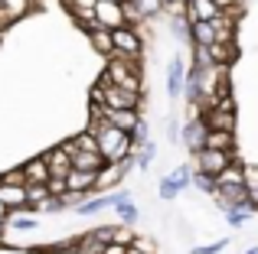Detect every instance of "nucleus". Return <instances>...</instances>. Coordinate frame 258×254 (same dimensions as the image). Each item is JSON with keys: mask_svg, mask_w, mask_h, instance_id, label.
<instances>
[{"mask_svg": "<svg viewBox=\"0 0 258 254\" xmlns=\"http://www.w3.org/2000/svg\"><path fill=\"white\" fill-rule=\"evenodd\" d=\"M88 134L95 137V144H98V153H101V160H105V163H124V160L134 153V147H131V140H127V134H121L118 127H111L108 121H101L98 127H92Z\"/></svg>", "mask_w": 258, "mask_h": 254, "instance_id": "obj_1", "label": "nucleus"}, {"mask_svg": "<svg viewBox=\"0 0 258 254\" xmlns=\"http://www.w3.org/2000/svg\"><path fill=\"white\" fill-rule=\"evenodd\" d=\"M101 75L108 78V85L141 95V59H121V56H108V65Z\"/></svg>", "mask_w": 258, "mask_h": 254, "instance_id": "obj_2", "label": "nucleus"}, {"mask_svg": "<svg viewBox=\"0 0 258 254\" xmlns=\"http://www.w3.org/2000/svg\"><path fill=\"white\" fill-rule=\"evenodd\" d=\"M206 121V131H226V134H235V101L229 95L216 98L213 108L203 114Z\"/></svg>", "mask_w": 258, "mask_h": 254, "instance_id": "obj_3", "label": "nucleus"}, {"mask_svg": "<svg viewBox=\"0 0 258 254\" xmlns=\"http://www.w3.org/2000/svg\"><path fill=\"white\" fill-rule=\"evenodd\" d=\"M98 88H101L108 111H134V114H141V95H131V91L118 88V85H108L105 75L98 78Z\"/></svg>", "mask_w": 258, "mask_h": 254, "instance_id": "obj_4", "label": "nucleus"}, {"mask_svg": "<svg viewBox=\"0 0 258 254\" xmlns=\"http://www.w3.org/2000/svg\"><path fill=\"white\" fill-rule=\"evenodd\" d=\"M111 46H114L111 56H121V59H141V52H144V39H141L138 26H118V30H111Z\"/></svg>", "mask_w": 258, "mask_h": 254, "instance_id": "obj_5", "label": "nucleus"}, {"mask_svg": "<svg viewBox=\"0 0 258 254\" xmlns=\"http://www.w3.org/2000/svg\"><path fill=\"white\" fill-rule=\"evenodd\" d=\"M189 186H193V170H189L186 163H180L170 176L160 179V189L157 192H160V199H164V202H173V199L180 196L183 189H189Z\"/></svg>", "mask_w": 258, "mask_h": 254, "instance_id": "obj_6", "label": "nucleus"}, {"mask_svg": "<svg viewBox=\"0 0 258 254\" xmlns=\"http://www.w3.org/2000/svg\"><path fill=\"white\" fill-rule=\"evenodd\" d=\"M232 163V153H222V150H200L196 153V173H206V176H219L226 166Z\"/></svg>", "mask_w": 258, "mask_h": 254, "instance_id": "obj_7", "label": "nucleus"}, {"mask_svg": "<svg viewBox=\"0 0 258 254\" xmlns=\"http://www.w3.org/2000/svg\"><path fill=\"white\" fill-rule=\"evenodd\" d=\"M95 20H98L101 30H118L124 26V13H121V4L118 0H108V4H95Z\"/></svg>", "mask_w": 258, "mask_h": 254, "instance_id": "obj_8", "label": "nucleus"}, {"mask_svg": "<svg viewBox=\"0 0 258 254\" xmlns=\"http://www.w3.org/2000/svg\"><path fill=\"white\" fill-rule=\"evenodd\" d=\"M183 144H186V150L193 153V157L206 147V121H203V114L189 117V124L183 127Z\"/></svg>", "mask_w": 258, "mask_h": 254, "instance_id": "obj_9", "label": "nucleus"}, {"mask_svg": "<svg viewBox=\"0 0 258 254\" xmlns=\"http://www.w3.org/2000/svg\"><path fill=\"white\" fill-rule=\"evenodd\" d=\"M127 176V170H124V163H105L98 173H95V192H108V189H114V186L121 183V179Z\"/></svg>", "mask_w": 258, "mask_h": 254, "instance_id": "obj_10", "label": "nucleus"}, {"mask_svg": "<svg viewBox=\"0 0 258 254\" xmlns=\"http://www.w3.org/2000/svg\"><path fill=\"white\" fill-rule=\"evenodd\" d=\"M66 189H69L72 196H82V199L98 196V192H95V173H79V170H69V173H66Z\"/></svg>", "mask_w": 258, "mask_h": 254, "instance_id": "obj_11", "label": "nucleus"}, {"mask_svg": "<svg viewBox=\"0 0 258 254\" xmlns=\"http://www.w3.org/2000/svg\"><path fill=\"white\" fill-rule=\"evenodd\" d=\"M183 88H186V65L176 56V59H170V65H167V95L176 101V98L183 95Z\"/></svg>", "mask_w": 258, "mask_h": 254, "instance_id": "obj_12", "label": "nucleus"}, {"mask_svg": "<svg viewBox=\"0 0 258 254\" xmlns=\"http://www.w3.org/2000/svg\"><path fill=\"white\" fill-rule=\"evenodd\" d=\"M0 205H4L7 212H30V209H26V189H23V186L0 183Z\"/></svg>", "mask_w": 258, "mask_h": 254, "instance_id": "obj_13", "label": "nucleus"}, {"mask_svg": "<svg viewBox=\"0 0 258 254\" xmlns=\"http://www.w3.org/2000/svg\"><path fill=\"white\" fill-rule=\"evenodd\" d=\"M43 160H46V166H49V176L66 179V173L72 170V157L62 150V147H52L49 153H43Z\"/></svg>", "mask_w": 258, "mask_h": 254, "instance_id": "obj_14", "label": "nucleus"}, {"mask_svg": "<svg viewBox=\"0 0 258 254\" xmlns=\"http://www.w3.org/2000/svg\"><path fill=\"white\" fill-rule=\"evenodd\" d=\"M114 202H118V192H101V196H92V199H85V202H79L76 215H95V212H101V209H114Z\"/></svg>", "mask_w": 258, "mask_h": 254, "instance_id": "obj_15", "label": "nucleus"}, {"mask_svg": "<svg viewBox=\"0 0 258 254\" xmlns=\"http://www.w3.org/2000/svg\"><path fill=\"white\" fill-rule=\"evenodd\" d=\"M23 179H26V186H46L49 183V166H46V160L36 157V160H30V163H23Z\"/></svg>", "mask_w": 258, "mask_h": 254, "instance_id": "obj_16", "label": "nucleus"}, {"mask_svg": "<svg viewBox=\"0 0 258 254\" xmlns=\"http://www.w3.org/2000/svg\"><path fill=\"white\" fill-rule=\"evenodd\" d=\"M189 43H193V46H203V49L216 46V43H219L216 26L213 23H189Z\"/></svg>", "mask_w": 258, "mask_h": 254, "instance_id": "obj_17", "label": "nucleus"}, {"mask_svg": "<svg viewBox=\"0 0 258 254\" xmlns=\"http://www.w3.org/2000/svg\"><path fill=\"white\" fill-rule=\"evenodd\" d=\"M101 166H105L101 153H88V150H76V153H72V170H79V173H98Z\"/></svg>", "mask_w": 258, "mask_h": 254, "instance_id": "obj_18", "label": "nucleus"}, {"mask_svg": "<svg viewBox=\"0 0 258 254\" xmlns=\"http://www.w3.org/2000/svg\"><path fill=\"white\" fill-rule=\"evenodd\" d=\"M203 150L232 153V150H235V134H226V131H206V147H203Z\"/></svg>", "mask_w": 258, "mask_h": 254, "instance_id": "obj_19", "label": "nucleus"}, {"mask_svg": "<svg viewBox=\"0 0 258 254\" xmlns=\"http://www.w3.org/2000/svg\"><path fill=\"white\" fill-rule=\"evenodd\" d=\"M219 186H245V166L242 163H229L226 170L216 176V189Z\"/></svg>", "mask_w": 258, "mask_h": 254, "instance_id": "obj_20", "label": "nucleus"}, {"mask_svg": "<svg viewBox=\"0 0 258 254\" xmlns=\"http://www.w3.org/2000/svg\"><path fill=\"white\" fill-rule=\"evenodd\" d=\"M141 114H134V111H108V124L118 127L121 134H131L134 127H138Z\"/></svg>", "mask_w": 258, "mask_h": 254, "instance_id": "obj_21", "label": "nucleus"}, {"mask_svg": "<svg viewBox=\"0 0 258 254\" xmlns=\"http://www.w3.org/2000/svg\"><path fill=\"white\" fill-rule=\"evenodd\" d=\"M114 212L121 215V222H124V225H134V222H138V205L131 202V196H127V192H118V202H114Z\"/></svg>", "mask_w": 258, "mask_h": 254, "instance_id": "obj_22", "label": "nucleus"}, {"mask_svg": "<svg viewBox=\"0 0 258 254\" xmlns=\"http://www.w3.org/2000/svg\"><path fill=\"white\" fill-rule=\"evenodd\" d=\"M252 205H248V202H239V205H229V209H226V222L229 225H232V228H242V225H245L248 222V218H252Z\"/></svg>", "mask_w": 258, "mask_h": 254, "instance_id": "obj_23", "label": "nucleus"}, {"mask_svg": "<svg viewBox=\"0 0 258 254\" xmlns=\"http://www.w3.org/2000/svg\"><path fill=\"white\" fill-rule=\"evenodd\" d=\"M88 43H92V49H95V52H101L105 59L114 52V46H111V33H108V30H101V26H98L95 33H88Z\"/></svg>", "mask_w": 258, "mask_h": 254, "instance_id": "obj_24", "label": "nucleus"}, {"mask_svg": "<svg viewBox=\"0 0 258 254\" xmlns=\"http://www.w3.org/2000/svg\"><path fill=\"white\" fill-rule=\"evenodd\" d=\"M127 4L134 7V13H138L141 20H151V17H157V13H164V0H127Z\"/></svg>", "mask_w": 258, "mask_h": 254, "instance_id": "obj_25", "label": "nucleus"}, {"mask_svg": "<svg viewBox=\"0 0 258 254\" xmlns=\"http://www.w3.org/2000/svg\"><path fill=\"white\" fill-rule=\"evenodd\" d=\"M26 189V209L30 212H39L46 205V199H49V189L46 186H23Z\"/></svg>", "mask_w": 258, "mask_h": 254, "instance_id": "obj_26", "label": "nucleus"}, {"mask_svg": "<svg viewBox=\"0 0 258 254\" xmlns=\"http://www.w3.org/2000/svg\"><path fill=\"white\" fill-rule=\"evenodd\" d=\"M154 157H157V147H154V140H147V144H141L138 150L131 153V160H134V166H141V170H147V166L154 163Z\"/></svg>", "mask_w": 258, "mask_h": 254, "instance_id": "obj_27", "label": "nucleus"}, {"mask_svg": "<svg viewBox=\"0 0 258 254\" xmlns=\"http://www.w3.org/2000/svg\"><path fill=\"white\" fill-rule=\"evenodd\" d=\"M7 225H10V228H17V231H33L39 222L33 215H26V212H7Z\"/></svg>", "mask_w": 258, "mask_h": 254, "instance_id": "obj_28", "label": "nucleus"}, {"mask_svg": "<svg viewBox=\"0 0 258 254\" xmlns=\"http://www.w3.org/2000/svg\"><path fill=\"white\" fill-rule=\"evenodd\" d=\"M62 7H66V10H69L76 20L92 17V13H95V0H62Z\"/></svg>", "mask_w": 258, "mask_h": 254, "instance_id": "obj_29", "label": "nucleus"}, {"mask_svg": "<svg viewBox=\"0 0 258 254\" xmlns=\"http://www.w3.org/2000/svg\"><path fill=\"white\" fill-rule=\"evenodd\" d=\"M76 150H88V153H98V144H95V137L88 131H82L76 137Z\"/></svg>", "mask_w": 258, "mask_h": 254, "instance_id": "obj_30", "label": "nucleus"}, {"mask_svg": "<svg viewBox=\"0 0 258 254\" xmlns=\"http://www.w3.org/2000/svg\"><path fill=\"white\" fill-rule=\"evenodd\" d=\"M0 183H7V186H26V179H23V166H17V170H7L4 176H0Z\"/></svg>", "mask_w": 258, "mask_h": 254, "instance_id": "obj_31", "label": "nucleus"}, {"mask_svg": "<svg viewBox=\"0 0 258 254\" xmlns=\"http://www.w3.org/2000/svg\"><path fill=\"white\" fill-rule=\"evenodd\" d=\"M193 186L203 189V192H216V179L206 176V173H193Z\"/></svg>", "mask_w": 258, "mask_h": 254, "instance_id": "obj_32", "label": "nucleus"}, {"mask_svg": "<svg viewBox=\"0 0 258 254\" xmlns=\"http://www.w3.org/2000/svg\"><path fill=\"white\" fill-rule=\"evenodd\" d=\"M46 189H49V196H56V199L69 196V189H66V179H59V176H49V183H46Z\"/></svg>", "mask_w": 258, "mask_h": 254, "instance_id": "obj_33", "label": "nucleus"}, {"mask_svg": "<svg viewBox=\"0 0 258 254\" xmlns=\"http://www.w3.org/2000/svg\"><path fill=\"white\" fill-rule=\"evenodd\" d=\"M131 248H134V251H141V254H157V244H154L151 238H141V235H134Z\"/></svg>", "mask_w": 258, "mask_h": 254, "instance_id": "obj_34", "label": "nucleus"}, {"mask_svg": "<svg viewBox=\"0 0 258 254\" xmlns=\"http://www.w3.org/2000/svg\"><path fill=\"white\" fill-rule=\"evenodd\" d=\"M131 241H134V235L127 228H118L114 225V238H111V244H124V248H131Z\"/></svg>", "mask_w": 258, "mask_h": 254, "instance_id": "obj_35", "label": "nucleus"}, {"mask_svg": "<svg viewBox=\"0 0 258 254\" xmlns=\"http://www.w3.org/2000/svg\"><path fill=\"white\" fill-rule=\"evenodd\" d=\"M62 209H66V196L62 199L49 196V199H46V205H43V212H62Z\"/></svg>", "mask_w": 258, "mask_h": 254, "instance_id": "obj_36", "label": "nucleus"}, {"mask_svg": "<svg viewBox=\"0 0 258 254\" xmlns=\"http://www.w3.org/2000/svg\"><path fill=\"white\" fill-rule=\"evenodd\" d=\"M226 244H229V241H213V244H206V248H193L189 254H219Z\"/></svg>", "mask_w": 258, "mask_h": 254, "instance_id": "obj_37", "label": "nucleus"}, {"mask_svg": "<svg viewBox=\"0 0 258 254\" xmlns=\"http://www.w3.org/2000/svg\"><path fill=\"white\" fill-rule=\"evenodd\" d=\"M39 254H82L79 248H56V244H52V248H43Z\"/></svg>", "mask_w": 258, "mask_h": 254, "instance_id": "obj_38", "label": "nucleus"}, {"mask_svg": "<svg viewBox=\"0 0 258 254\" xmlns=\"http://www.w3.org/2000/svg\"><path fill=\"white\" fill-rule=\"evenodd\" d=\"M101 254H127V248H124V244H105Z\"/></svg>", "mask_w": 258, "mask_h": 254, "instance_id": "obj_39", "label": "nucleus"}, {"mask_svg": "<svg viewBox=\"0 0 258 254\" xmlns=\"http://www.w3.org/2000/svg\"><path fill=\"white\" fill-rule=\"evenodd\" d=\"M167 134H170V140H180V137H176V121H173V117L167 121Z\"/></svg>", "mask_w": 258, "mask_h": 254, "instance_id": "obj_40", "label": "nucleus"}, {"mask_svg": "<svg viewBox=\"0 0 258 254\" xmlns=\"http://www.w3.org/2000/svg\"><path fill=\"white\" fill-rule=\"evenodd\" d=\"M0 222H7V209H4V205H0Z\"/></svg>", "mask_w": 258, "mask_h": 254, "instance_id": "obj_41", "label": "nucleus"}, {"mask_svg": "<svg viewBox=\"0 0 258 254\" xmlns=\"http://www.w3.org/2000/svg\"><path fill=\"white\" fill-rule=\"evenodd\" d=\"M4 225H7V222H0V241H4Z\"/></svg>", "mask_w": 258, "mask_h": 254, "instance_id": "obj_42", "label": "nucleus"}, {"mask_svg": "<svg viewBox=\"0 0 258 254\" xmlns=\"http://www.w3.org/2000/svg\"><path fill=\"white\" fill-rule=\"evenodd\" d=\"M127 254H141V251H134V248H127Z\"/></svg>", "mask_w": 258, "mask_h": 254, "instance_id": "obj_43", "label": "nucleus"}, {"mask_svg": "<svg viewBox=\"0 0 258 254\" xmlns=\"http://www.w3.org/2000/svg\"><path fill=\"white\" fill-rule=\"evenodd\" d=\"M245 254H258V248H252V251H245Z\"/></svg>", "mask_w": 258, "mask_h": 254, "instance_id": "obj_44", "label": "nucleus"}, {"mask_svg": "<svg viewBox=\"0 0 258 254\" xmlns=\"http://www.w3.org/2000/svg\"><path fill=\"white\" fill-rule=\"evenodd\" d=\"M95 4H108V0H95Z\"/></svg>", "mask_w": 258, "mask_h": 254, "instance_id": "obj_45", "label": "nucleus"}, {"mask_svg": "<svg viewBox=\"0 0 258 254\" xmlns=\"http://www.w3.org/2000/svg\"><path fill=\"white\" fill-rule=\"evenodd\" d=\"M118 4H127V0H118Z\"/></svg>", "mask_w": 258, "mask_h": 254, "instance_id": "obj_46", "label": "nucleus"}, {"mask_svg": "<svg viewBox=\"0 0 258 254\" xmlns=\"http://www.w3.org/2000/svg\"><path fill=\"white\" fill-rule=\"evenodd\" d=\"M183 4H189V0H183Z\"/></svg>", "mask_w": 258, "mask_h": 254, "instance_id": "obj_47", "label": "nucleus"}]
</instances>
